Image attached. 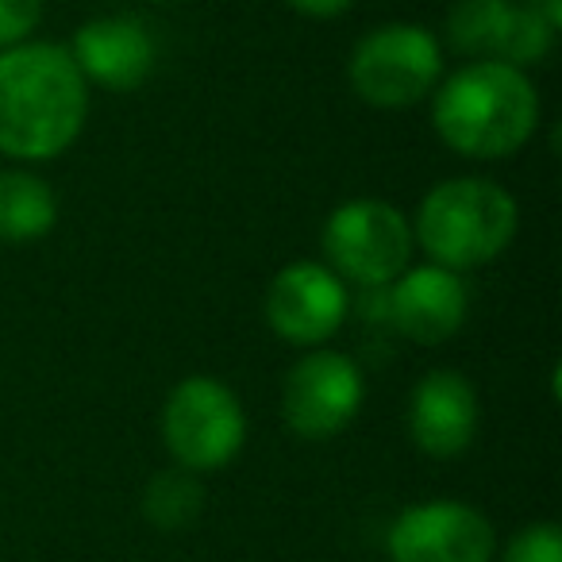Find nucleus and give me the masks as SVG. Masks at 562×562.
Segmentation results:
<instances>
[{"label":"nucleus","mask_w":562,"mask_h":562,"mask_svg":"<svg viewBox=\"0 0 562 562\" xmlns=\"http://www.w3.org/2000/svg\"><path fill=\"white\" fill-rule=\"evenodd\" d=\"M89 116V81L70 47L24 40L0 50V155L50 162L78 143Z\"/></svg>","instance_id":"nucleus-1"},{"label":"nucleus","mask_w":562,"mask_h":562,"mask_svg":"<svg viewBox=\"0 0 562 562\" xmlns=\"http://www.w3.org/2000/svg\"><path fill=\"white\" fill-rule=\"evenodd\" d=\"M431 124L462 158H513L539 127V93L528 70L505 63H467L439 86Z\"/></svg>","instance_id":"nucleus-2"},{"label":"nucleus","mask_w":562,"mask_h":562,"mask_svg":"<svg viewBox=\"0 0 562 562\" xmlns=\"http://www.w3.org/2000/svg\"><path fill=\"white\" fill-rule=\"evenodd\" d=\"M520 227L513 193L490 178H447L420 201L413 239L443 270H477L505 255Z\"/></svg>","instance_id":"nucleus-3"},{"label":"nucleus","mask_w":562,"mask_h":562,"mask_svg":"<svg viewBox=\"0 0 562 562\" xmlns=\"http://www.w3.org/2000/svg\"><path fill=\"white\" fill-rule=\"evenodd\" d=\"M413 224L390 201L378 196H355L344 201L324 224V255L328 270L344 285L362 290H385L393 278L408 270L413 262Z\"/></svg>","instance_id":"nucleus-4"},{"label":"nucleus","mask_w":562,"mask_h":562,"mask_svg":"<svg viewBox=\"0 0 562 562\" xmlns=\"http://www.w3.org/2000/svg\"><path fill=\"white\" fill-rule=\"evenodd\" d=\"M162 443L181 470H224L247 443V413L232 385L193 374L170 390L162 405Z\"/></svg>","instance_id":"nucleus-5"},{"label":"nucleus","mask_w":562,"mask_h":562,"mask_svg":"<svg viewBox=\"0 0 562 562\" xmlns=\"http://www.w3.org/2000/svg\"><path fill=\"white\" fill-rule=\"evenodd\" d=\"M443 55L424 24H382L362 35L347 63L351 89L374 109H408L439 86Z\"/></svg>","instance_id":"nucleus-6"},{"label":"nucleus","mask_w":562,"mask_h":562,"mask_svg":"<svg viewBox=\"0 0 562 562\" xmlns=\"http://www.w3.org/2000/svg\"><path fill=\"white\" fill-rule=\"evenodd\" d=\"M367 382L351 355L313 347L281 385V420L301 439H331L359 416Z\"/></svg>","instance_id":"nucleus-7"},{"label":"nucleus","mask_w":562,"mask_h":562,"mask_svg":"<svg viewBox=\"0 0 562 562\" xmlns=\"http://www.w3.org/2000/svg\"><path fill=\"white\" fill-rule=\"evenodd\" d=\"M347 285L324 262H290L273 273L266 290V324L293 347H324L347 321Z\"/></svg>","instance_id":"nucleus-8"},{"label":"nucleus","mask_w":562,"mask_h":562,"mask_svg":"<svg viewBox=\"0 0 562 562\" xmlns=\"http://www.w3.org/2000/svg\"><path fill=\"white\" fill-rule=\"evenodd\" d=\"M393 562H493L497 531L467 501H420L390 528Z\"/></svg>","instance_id":"nucleus-9"},{"label":"nucleus","mask_w":562,"mask_h":562,"mask_svg":"<svg viewBox=\"0 0 562 562\" xmlns=\"http://www.w3.org/2000/svg\"><path fill=\"white\" fill-rule=\"evenodd\" d=\"M385 321L420 347H439L459 336L470 313V293L462 273L436 262L408 266L385 285Z\"/></svg>","instance_id":"nucleus-10"},{"label":"nucleus","mask_w":562,"mask_h":562,"mask_svg":"<svg viewBox=\"0 0 562 562\" xmlns=\"http://www.w3.org/2000/svg\"><path fill=\"white\" fill-rule=\"evenodd\" d=\"M70 55L89 86H101L109 93H132L147 86L155 74L158 43L147 20L116 12V16L86 20L74 35Z\"/></svg>","instance_id":"nucleus-11"},{"label":"nucleus","mask_w":562,"mask_h":562,"mask_svg":"<svg viewBox=\"0 0 562 562\" xmlns=\"http://www.w3.org/2000/svg\"><path fill=\"white\" fill-rule=\"evenodd\" d=\"M477 390L459 370H431L408 397V436L431 459H459L477 436Z\"/></svg>","instance_id":"nucleus-12"},{"label":"nucleus","mask_w":562,"mask_h":562,"mask_svg":"<svg viewBox=\"0 0 562 562\" xmlns=\"http://www.w3.org/2000/svg\"><path fill=\"white\" fill-rule=\"evenodd\" d=\"M516 16V0H459L447 12V40L470 63H505Z\"/></svg>","instance_id":"nucleus-13"},{"label":"nucleus","mask_w":562,"mask_h":562,"mask_svg":"<svg viewBox=\"0 0 562 562\" xmlns=\"http://www.w3.org/2000/svg\"><path fill=\"white\" fill-rule=\"evenodd\" d=\"M58 224V196L40 173L0 170V243L24 247Z\"/></svg>","instance_id":"nucleus-14"},{"label":"nucleus","mask_w":562,"mask_h":562,"mask_svg":"<svg viewBox=\"0 0 562 562\" xmlns=\"http://www.w3.org/2000/svg\"><path fill=\"white\" fill-rule=\"evenodd\" d=\"M204 508V485L196 474L173 467L162 470L147 482L143 490V516L155 524L158 531H181L189 524H196Z\"/></svg>","instance_id":"nucleus-15"},{"label":"nucleus","mask_w":562,"mask_h":562,"mask_svg":"<svg viewBox=\"0 0 562 562\" xmlns=\"http://www.w3.org/2000/svg\"><path fill=\"white\" fill-rule=\"evenodd\" d=\"M501 562H562V531H559V524L539 520V524L520 528L505 543Z\"/></svg>","instance_id":"nucleus-16"},{"label":"nucleus","mask_w":562,"mask_h":562,"mask_svg":"<svg viewBox=\"0 0 562 562\" xmlns=\"http://www.w3.org/2000/svg\"><path fill=\"white\" fill-rule=\"evenodd\" d=\"M43 20V0H0V50L32 40Z\"/></svg>","instance_id":"nucleus-17"},{"label":"nucleus","mask_w":562,"mask_h":562,"mask_svg":"<svg viewBox=\"0 0 562 562\" xmlns=\"http://www.w3.org/2000/svg\"><path fill=\"white\" fill-rule=\"evenodd\" d=\"M293 12H301V16H313V20H336L344 16L347 9H351L355 0H285Z\"/></svg>","instance_id":"nucleus-18"},{"label":"nucleus","mask_w":562,"mask_h":562,"mask_svg":"<svg viewBox=\"0 0 562 562\" xmlns=\"http://www.w3.org/2000/svg\"><path fill=\"white\" fill-rule=\"evenodd\" d=\"M531 4H536L554 27H562V0H531Z\"/></svg>","instance_id":"nucleus-19"},{"label":"nucleus","mask_w":562,"mask_h":562,"mask_svg":"<svg viewBox=\"0 0 562 562\" xmlns=\"http://www.w3.org/2000/svg\"><path fill=\"white\" fill-rule=\"evenodd\" d=\"M158 4H173V0H158Z\"/></svg>","instance_id":"nucleus-20"}]
</instances>
